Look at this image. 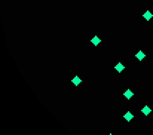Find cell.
<instances>
[{"label":"cell","instance_id":"obj_6","mask_svg":"<svg viewBox=\"0 0 153 135\" xmlns=\"http://www.w3.org/2000/svg\"><path fill=\"white\" fill-rule=\"evenodd\" d=\"M144 56H146V55H144V52H143V51H138L135 53V58L138 59V61H143V59H144Z\"/></svg>","mask_w":153,"mask_h":135},{"label":"cell","instance_id":"obj_5","mask_svg":"<svg viewBox=\"0 0 153 135\" xmlns=\"http://www.w3.org/2000/svg\"><path fill=\"white\" fill-rule=\"evenodd\" d=\"M141 113H143L144 116H147V114H150V113H152V108L146 105V107H143V108H141Z\"/></svg>","mask_w":153,"mask_h":135},{"label":"cell","instance_id":"obj_7","mask_svg":"<svg viewBox=\"0 0 153 135\" xmlns=\"http://www.w3.org/2000/svg\"><path fill=\"white\" fill-rule=\"evenodd\" d=\"M132 117H134V116H132V113H131V111H126V113L123 114V119H125L126 122H131V120H132Z\"/></svg>","mask_w":153,"mask_h":135},{"label":"cell","instance_id":"obj_2","mask_svg":"<svg viewBox=\"0 0 153 135\" xmlns=\"http://www.w3.org/2000/svg\"><path fill=\"white\" fill-rule=\"evenodd\" d=\"M71 83L74 85V86H79V85L82 83V79H80L79 76H74V77L71 79Z\"/></svg>","mask_w":153,"mask_h":135},{"label":"cell","instance_id":"obj_9","mask_svg":"<svg viewBox=\"0 0 153 135\" xmlns=\"http://www.w3.org/2000/svg\"><path fill=\"white\" fill-rule=\"evenodd\" d=\"M109 135H113V134H109Z\"/></svg>","mask_w":153,"mask_h":135},{"label":"cell","instance_id":"obj_4","mask_svg":"<svg viewBox=\"0 0 153 135\" xmlns=\"http://www.w3.org/2000/svg\"><path fill=\"white\" fill-rule=\"evenodd\" d=\"M152 17H153V14L150 12V11H146V12L143 14V18H144L146 21H150V19H152Z\"/></svg>","mask_w":153,"mask_h":135},{"label":"cell","instance_id":"obj_8","mask_svg":"<svg viewBox=\"0 0 153 135\" xmlns=\"http://www.w3.org/2000/svg\"><path fill=\"white\" fill-rule=\"evenodd\" d=\"M123 95H125V98H126V100H131V98H132V95H134V94H132V91H131V89H126V91H125V94H123Z\"/></svg>","mask_w":153,"mask_h":135},{"label":"cell","instance_id":"obj_3","mask_svg":"<svg viewBox=\"0 0 153 135\" xmlns=\"http://www.w3.org/2000/svg\"><path fill=\"white\" fill-rule=\"evenodd\" d=\"M115 70H116V71H118V73H122V71H123V70H125V65H123V64H122V62H118V64H116V65H115Z\"/></svg>","mask_w":153,"mask_h":135},{"label":"cell","instance_id":"obj_1","mask_svg":"<svg viewBox=\"0 0 153 135\" xmlns=\"http://www.w3.org/2000/svg\"><path fill=\"white\" fill-rule=\"evenodd\" d=\"M91 43H92V45H94V46H98V45H100V43H101V39H100V37H98V36H94V37H92V39H91Z\"/></svg>","mask_w":153,"mask_h":135}]
</instances>
